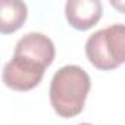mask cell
I'll return each instance as SVG.
<instances>
[{
  "mask_svg": "<svg viewBox=\"0 0 125 125\" xmlns=\"http://www.w3.org/2000/svg\"><path fill=\"white\" fill-rule=\"evenodd\" d=\"M56 50L53 41L41 32H28L15 46L13 57L3 68V83L15 91L35 88L53 63Z\"/></svg>",
  "mask_w": 125,
  "mask_h": 125,
  "instance_id": "6da1fadb",
  "label": "cell"
},
{
  "mask_svg": "<svg viewBox=\"0 0 125 125\" xmlns=\"http://www.w3.org/2000/svg\"><path fill=\"white\" fill-rule=\"evenodd\" d=\"M90 88V75L81 66L66 65L60 68L50 83L52 107L60 118H74L83 112Z\"/></svg>",
  "mask_w": 125,
  "mask_h": 125,
  "instance_id": "7a4b0ae2",
  "label": "cell"
},
{
  "mask_svg": "<svg viewBox=\"0 0 125 125\" xmlns=\"http://www.w3.org/2000/svg\"><path fill=\"white\" fill-rule=\"evenodd\" d=\"M88 62L100 71H112L125 63V25L113 24L99 30L85 41Z\"/></svg>",
  "mask_w": 125,
  "mask_h": 125,
  "instance_id": "3957f363",
  "label": "cell"
},
{
  "mask_svg": "<svg viewBox=\"0 0 125 125\" xmlns=\"http://www.w3.org/2000/svg\"><path fill=\"white\" fill-rule=\"evenodd\" d=\"M103 6L99 0H68L65 15L69 25L78 31L93 28L102 18Z\"/></svg>",
  "mask_w": 125,
  "mask_h": 125,
  "instance_id": "277c9868",
  "label": "cell"
},
{
  "mask_svg": "<svg viewBox=\"0 0 125 125\" xmlns=\"http://www.w3.org/2000/svg\"><path fill=\"white\" fill-rule=\"evenodd\" d=\"M28 9L24 2L2 0L0 3V32L10 34L19 30L27 21Z\"/></svg>",
  "mask_w": 125,
  "mask_h": 125,
  "instance_id": "5b68a950",
  "label": "cell"
},
{
  "mask_svg": "<svg viewBox=\"0 0 125 125\" xmlns=\"http://www.w3.org/2000/svg\"><path fill=\"white\" fill-rule=\"evenodd\" d=\"M110 5L122 13H125V0H110Z\"/></svg>",
  "mask_w": 125,
  "mask_h": 125,
  "instance_id": "8992f818",
  "label": "cell"
},
{
  "mask_svg": "<svg viewBox=\"0 0 125 125\" xmlns=\"http://www.w3.org/2000/svg\"><path fill=\"white\" fill-rule=\"evenodd\" d=\"M80 125H91V124H80Z\"/></svg>",
  "mask_w": 125,
  "mask_h": 125,
  "instance_id": "52a82bcc",
  "label": "cell"
}]
</instances>
